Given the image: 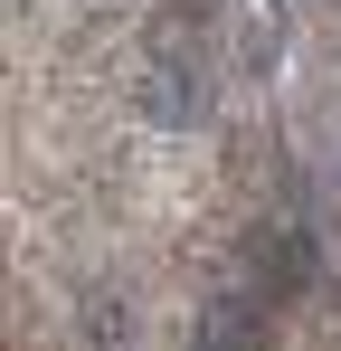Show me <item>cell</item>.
Listing matches in <instances>:
<instances>
[{"instance_id": "obj_1", "label": "cell", "mask_w": 341, "mask_h": 351, "mask_svg": "<svg viewBox=\"0 0 341 351\" xmlns=\"http://www.w3.org/2000/svg\"><path fill=\"white\" fill-rule=\"evenodd\" d=\"M256 266H266L275 285H303V276H313V228H294V219L256 228Z\"/></svg>"}, {"instance_id": "obj_2", "label": "cell", "mask_w": 341, "mask_h": 351, "mask_svg": "<svg viewBox=\"0 0 341 351\" xmlns=\"http://www.w3.org/2000/svg\"><path fill=\"white\" fill-rule=\"evenodd\" d=\"M256 332H266L256 304H209L199 313V351H256Z\"/></svg>"}, {"instance_id": "obj_3", "label": "cell", "mask_w": 341, "mask_h": 351, "mask_svg": "<svg viewBox=\"0 0 341 351\" xmlns=\"http://www.w3.org/2000/svg\"><path fill=\"white\" fill-rule=\"evenodd\" d=\"M142 105H152L162 123H190V114H199V86H190V66H162V76L142 86Z\"/></svg>"}]
</instances>
